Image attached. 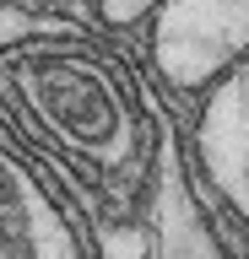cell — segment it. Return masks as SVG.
Returning <instances> with one entry per match:
<instances>
[{
  "instance_id": "obj_1",
  "label": "cell",
  "mask_w": 249,
  "mask_h": 259,
  "mask_svg": "<svg viewBox=\"0 0 249 259\" xmlns=\"http://www.w3.org/2000/svg\"><path fill=\"white\" fill-rule=\"evenodd\" d=\"M0 108L70 178L87 210L125 227L157 189L163 124L147 87L114 49L76 32L0 44Z\"/></svg>"
},
{
  "instance_id": "obj_3",
  "label": "cell",
  "mask_w": 249,
  "mask_h": 259,
  "mask_svg": "<svg viewBox=\"0 0 249 259\" xmlns=\"http://www.w3.org/2000/svg\"><path fill=\"white\" fill-rule=\"evenodd\" d=\"M0 259H98V243L82 232L70 205L6 141H0Z\"/></svg>"
},
{
  "instance_id": "obj_4",
  "label": "cell",
  "mask_w": 249,
  "mask_h": 259,
  "mask_svg": "<svg viewBox=\"0 0 249 259\" xmlns=\"http://www.w3.org/2000/svg\"><path fill=\"white\" fill-rule=\"evenodd\" d=\"M195 157L217 200L249 227V54L211 81L195 119Z\"/></svg>"
},
{
  "instance_id": "obj_2",
  "label": "cell",
  "mask_w": 249,
  "mask_h": 259,
  "mask_svg": "<svg viewBox=\"0 0 249 259\" xmlns=\"http://www.w3.org/2000/svg\"><path fill=\"white\" fill-rule=\"evenodd\" d=\"M249 54V0H163L152 11V65L163 87L200 92Z\"/></svg>"
},
{
  "instance_id": "obj_5",
  "label": "cell",
  "mask_w": 249,
  "mask_h": 259,
  "mask_svg": "<svg viewBox=\"0 0 249 259\" xmlns=\"http://www.w3.org/2000/svg\"><path fill=\"white\" fill-rule=\"evenodd\" d=\"M152 259H228V248L217 243L211 222L184 178L179 151H163L157 189H152Z\"/></svg>"
},
{
  "instance_id": "obj_6",
  "label": "cell",
  "mask_w": 249,
  "mask_h": 259,
  "mask_svg": "<svg viewBox=\"0 0 249 259\" xmlns=\"http://www.w3.org/2000/svg\"><path fill=\"white\" fill-rule=\"evenodd\" d=\"M163 0H92V11H98L103 27H135V22H147Z\"/></svg>"
}]
</instances>
